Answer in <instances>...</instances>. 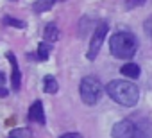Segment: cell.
<instances>
[{
    "mask_svg": "<svg viewBox=\"0 0 152 138\" xmlns=\"http://www.w3.org/2000/svg\"><path fill=\"white\" fill-rule=\"evenodd\" d=\"M107 31H109L107 22H100V23L95 27V32H93V36H91V41H90V48H88V59H90V61H93V59L99 56V50H100V47H102L106 36H107Z\"/></svg>",
    "mask_w": 152,
    "mask_h": 138,
    "instance_id": "obj_5",
    "label": "cell"
},
{
    "mask_svg": "<svg viewBox=\"0 0 152 138\" xmlns=\"http://www.w3.org/2000/svg\"><path fill=\"white\" fill-rule=\"evenodd\" d=\"M106 92L115 102H118L120 106H125V108H132L140 101V88L131 81H124V79L111 81L106 86Z\"/></svg>",
    "mask_w": 152,
    "mask_h": 138,
    "instance_id": "obj_1",
    "label": "cell"
},
{
    "mask_svg": "<svg viewBox=\"0 0 152 138\" xmlns=\"http://www.w3.org/2000/svg\"><path fill=\"white\" fill-rule=\"evenodd\" d=\"M29 120L31 122H36L39 126L45 124V111H43V102L41 101L32 102V106L29 108Z\"/></svg>",
    "mask_w": 152,
    "mask_h": 138,
    "instance_id": "obj_7",
    "label": "cell"
},
{
    "mask_svg": "<svg viewBox=\"0 0 152 138\" xmlns=\"http://www.w3.org/2000/svg\"><path fill=\"white\" fill-rule=\"evenodd\" d=\"M9 138H31V131L29 129H23V127H18V129H13Z\"/></svg>",
    "mask_w": 152,
    "mask_h": 138,
    "instance_id": "obj_13",
    "label": "cell"
},
{
    "mask_svg": "<svg viewBox=\"0 0 152 138\" xmlns=\"http://www.w3.org/2000/svg\"><path fill=\"white\" fill-rule=\"evenodd\" d=\"M120 74L125 76V77H129V79H138L140 74H141V68L136 63H127V65H124L120 68Z\"/></svg>",
    "mask_w": 152,
    "mask_h": 138,
    "instance_id": "obj_8",
    "label": "cell"
},
{
    "mask_svg": "<svg viewBox=\"0 0 152 138\" xmlns=\"http://www.w3.org/2000/svg\"><path fill=\"white\" fill-rule=\"evenodd\" d=\"M79 93H81V99L84 104L88 106H95L99 101H100V95H102V84L97 77L93 76H88L81 81L79 84Z\"/></svg>",
    "mask_w": 152,
    "mask_h": 138,
    "instance_id": "obj_4",
    "label": "cell"
},
{
    "mask_svg": "<svg viewBox=\"0 0 152 138\" xmlns=\"http://www.w3.org/2000/svg\"><path fill=\"white\" fill-rule=\"evenodd\" d=\"M113 138H150L148 118L136 120V117L124 118L113 126Z\"/></svg>",
    "mask_w": 152,
    "mask_h": 138,
    "instance_id": "obj_2",
    "label": "cell"
},
{
    "mask_svg": "<svg viewBox=\"0 0 152 138\" xmlns=\"http://www.w3.org/2000/svg\"><path fill=\"white\" fill-rule=\"evenodd\" d=\"M43 83H45V93H50V95H54V93H57V90H59V84H57V81H56V77H52V76H47L45 79H43Z\"/></svg>",
    "mask_w": 152,
    "mask_h": 138,
    "instance_id": "obj_10",
    "label": "cell"
},
{
    "mask_svg": "<svg viewBox=\"0 0 152 138\" xmlns=\"http://www.w3.org/2000/svg\"><path fill=\"white\" fill-rule=\"evenodd\" d=\"M7 59L11 61V66H13L11 86H13V90H15V92H18V90H20V86H22V74H20V68H18V61H16V57H15V54H13V52H7Z\"/></svg>",
    "mask_w": 152,
    "mask_h": 138,
    "instance_id": "obj_6",
    "label": "cell"
},
{
    "mask_svg": "<svg viewBox=\"0 0 152 138\" xmlns=\"http://www.w3.org/2000/svg\"><path fill=\"white\" fill-rule=\"evenodd\" d=\"M6 95H7V90L0 86V97H6Z\"/></svg>",
    "mask_w": 152,
    "mask_h": 138,
    "instance_id": "obj_18",
    "label": "cell"
},
{
    "mask_svg": "<svg viewBox=\"0 0 152 138\" xmlns=\"http://www.w3.org/2000/svg\"><path fill=\"white\" fill-rule=\"evenodd\" d=\"M56 2H61V0H36V2H34V11H36V13H45V11H48Z\"/></svg>",
    "mask_w": 152,
    "mask_h": 138,
    "instance_id": "obj_11",
    "label": "cell"
},
{
    "mask_svg": "<svg viewBox=\"0 0 152 138\" xmlns=\"http://www.w3.org/2000/svg\"><path fill=\"white\" fill-rule=\"evenodd\" d=\"M50 45L47 43V41H43V43H39L38 45V52H36V56H38V59L39 61H47L48 59V56H50Z\"/></svg>",
    "mask_w": 152,
    "mask_h": 138,
    "instance_id": "obj_12",
    "label": "cell"
},
{
    "mask_svg": "<svg viewBox=\"0 0 152 138\" xmlns=\"http://www.w3.org/2000/svg\"><path fill=\"white\" fill-rule=\"evenodd\" d=\"M143 4H145V0H125V9H134Z\"/></svg>",
    "mask_w": 152,
    "mask_h": 138,
    "instance_id": "obj_15",
    "label": "cell"
},
{
    "mask_svg": "<svg viewBox=\"0 0 152 138\" xmlns=\"http://www.w3.org/2000/svg\"><path fill=\"white\" fill-rule=\"evenodd\" d=\"M43 36H45V41H56V40L59 38V29H57V25H56L54 22L48 23V25L45 27Z\"/></svg>",
    "mask_w": 152,
    "mask_h": 138,
    "instance_id": "obj_9",
    "label": "cell"
},
{
    "mask_svg": "<svg viewBox=\"0 0 152 138\" xmlns=\"http://www.w3.org/2000/svg\"><path fill=\"white\" fill-rule=\"evenodd\" d=\"M4 23H6V25H13V27H16V29H25V22H22V20H18V18H13V16H6V18H4Z\"/></svg>",
    "mask_w": 152,
    "mask_h": 138,
    "instance_id": "obj_14",
    "label": "cell"
},
{
    "mask_svg": "<svg viewBox=\"0 0 152 138\" xmlns=\"http://www.w3.org/2000/svg\"><path fill=\"white\" fill-rule=\"evenodd\" d=\"M109 50L116 59H131L138 50V40L129 31H118L109 38Z\"/></svg>",
    "mask_w": 152,
    "mask_h": 138,
    "instance_id": "obj_3",
    "label": "cell"
},
{
    "mask_svg": "<svg viewBox=\"0 0 152 138\" xmlns=\"http://www.w3.org/2000/svg\"><path fill=\"white\" fill-rule=\"evenodd\" d=\"M2 84H6V76L0 72V86H2Z\"/></svg>",
    "mask_w": 152,
    "mask_h": 138,
    "instance_id": "obj_17",
    "label": "cell"
},
{
    "mask_svg": "<svg viewBox=\"0 0 152 138\" xmlns=\"http://www.w3.org/2000/svg\"><path fill=\"white\" fill-rule=\"evenodd\" d=\"M59 138H83L79 133H66V134H63V136H59Z\"/></svg>",
    "mask_w": 152,
    "mask_h": 138,
    "instance_id": "obj_16",
    "label": "cell"
}]
</instances>
